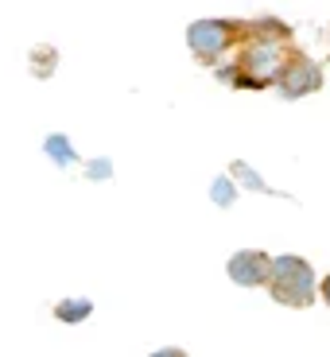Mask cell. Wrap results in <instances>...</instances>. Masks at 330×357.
<instances>
[{
  "label": "cell",
  "mask_w": 330,
  "mask_h": 357,
  "mask_svg": "<svg viewBox=\"0 0 330 357\" xmlns=\"http://www.w3.org/2000/svg\"><path fill=\"white\" fill-rule=\"evenodd\" d=\"M245 36H249V39H264V43H287V39H292V27H287L284 20H276V16H264V20L245 24Z\"/></svg>",
  "instance_id": "obj_6"
},
{
  "label": "cell",
  "mask_w": 330,
  "mask_h": 357,
  "mask_svg": "<svg viewBox=\"0 0 330 357\" xmlns=\"http://www.w3.org/2000/svg\"><path fill=\"white\" fill-rule=\"evenodd\" d=\"M86 175L93 178V183H101V178H113V163H109V160H89V163H86Z\"/></svg>",
  "instance_id": "obj_12"
},
{
  "label": "cell",
  "mask_w": 330,
  "mask_h": 357,
  "mask_svg": "<svg viewBox=\"0 0 330 357\" xmlns=\"http://www.w3.org/2000/svg\"><path fill=\"white\" fill-rule=\"evenodd\" d=\"M43 152L51 155L59 167H70V163H78V155H74V148H70V140H66L63 132H54V136H47V144H43Z\"/></svg>",
  "instance_id": "obj_8"
},
{
  "label": "cell",
  "mask_w": 330,
  "mask_h": 357,
  "mask_svg": "<svg viewBox=\"0 0 330 357\" xmlns=\"http://www.w3.org/2000/svg\"><path fill=\"white\" fill-rule=\"evenodd\" d=\"M225 272L237 287H264L268 276H272V257L260 249H237L225 264Z\"/></svg>",
  "instance_id": "obj_5"
},
{
  "label": "cell",
  "mask_w": 330,
  "mask_h": 357,
  "mask_svg": "<svg viewBox=\"0 0 330 357\" xmlns=\"http://www.w3.org/2000/svg\"><path fill=\"white\" fill-rule=\"evenodd\" d=\"M319 295H322V303L330 307V276H322V280H319Z\"/></svg>",
  "instance_id": "obj_13"
},
{
  "label": "cell",
  "mask_w": 330,
  "mask_h": 357,
  "mask_svg": "<svg viewBox=\"0 0 330 357\" xmlns=\"http://www.w3.org/2000/svg\"><path fill=\"white\" fill-rule=\"evenodd\" d=\"M93 314V303L89 299H63V303H54V319L59 322H82Z\"/></svg>",
  "instance_id": "obj_9"
},
{
  "label": "cell",
  "mask_w": 330,
  "mask_h": 357,
  "mask_svg": "<svg viewBox=\"0 0 330 357\" xmlns=\"http://www.w3.org/2000/svg\"><path fill=\"white\" fill-rule=\"evenodd\" d=\"M230 175H233V178H237V183H241V187H249V190H257V195H276V190L268 187L264 178H260V175H257V171H253V167H249V163H241V160H237V163H233V167H230Z\"/></svg>",
  "instance_id": "obj_10"
},
{
  "label": "cell",
  "mask_w": 330,
  "mask_h": 357,
  "mask_svg": "<svg viewBox=\"0 0 330 357\" xmlns=\"http://www.w3.org/2000/svg\"><path fill=\"white\" fill-rule=\"evenodd\" d=\"M276 86H280V93H284L287 101L307 98V93L322 89V70H319V63H315V59H307V54L292 51V59H287V66L280 70Z\"/></svg>",
  "instance_id": "obj_4"
},
{
  "label": "cell",
  "mask_w": 330,
  "mask_h": 357,
  "mask_svg": "<svg viewBox=\"0 0 330 357\" xmlns=\"http://www.w3.org/2000/svg\"><path fill=\"white\" fill-rule=\"evenodd\" d=\"M152 357H187V354H183V349H175V346H167V349H156Z\"/></svg>",
  "instance_id": "obj_14"
},
{
  "label": "cell",
  "mask_w": 330,
  "mask_h": 357,
  "mask_svg": "<svg viewBox=\"0 0 330 357\" xmlns=\"http://www.w3.org/2000/svg\"><path fill=\"white\" fill-rule=\"evenodd\" d=\"M27 59H31V74H36V78H51L54 74V66H59V51H54V47H47V43H39V47H31V54H27Z\"/></svg>",
  "instance_id": "obj_7"
},
{
  "label": "cell",
  "mask_w": 330,
  "mask_h": 357,
  "mask_svg": "<svg viewBox=\"0 0 330 357\" xmlns=\"http://www.w3.org/2000/svg\"><path fill=\"white\" fill-rule=\"evenodd\" d=\"M268 291L272 299L284 307H311L315 295H319V280H315V268L295 252L284 257H272V276H268Z\"/></svg>",
  "instance_id": "obj_2"
},
{
  "label": "cell",
  "mask_w": 330,
  "mask_h": 357,
  "mask_svg": "<svg viewBox=\"0 0 330 357\" xmlns=\"http://www.w3.org/2000/svg\"><path fill=\"white\" fill-rule=\"evenodd\" d=\"M210 198H214V206H233L237 202V178L233 175H222V178H214V187H210Z\"/></svg>",
  "instance_id": "obj_11"
},
{
  "label": "cell",
  "mask_w": 330,
  "mask_h": 357,
  "mask_svg": "<svg viewBox=\"0 0 330 357\" xmlns=\"http://www.w3.org/2000/svg\"><path fill=\"white\" fill-rule=\"evenodd\" d=\"M241 39H245V24H237V20H195V24L187 27V47L195 51V59H202V63L222 59V54L233 51Z\"/></svg>",
  "instance_id": "obj_3"
},
{
  "label": "cell",
  "mask_w": 330,
  "mask_h": 357,
  "mask_svg": "<svg viewBox=\"0 0 330 357\" xmlns=\"http://www.w3.org/2000/svg\"><path fill=\"white\" fill-rule=\"evenodd\" d=\"M287 59H292L287 43H264V39L245 36V51L233 59V66L218 70V78L233 89H264V86H276Z\"/></svg>",
  "instance_id": "obj_1"
}]
</instances>
